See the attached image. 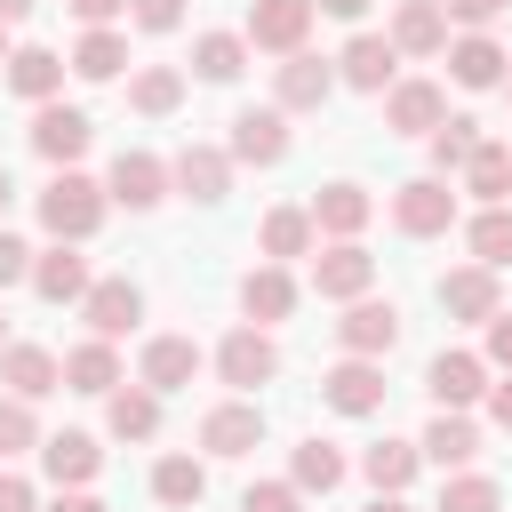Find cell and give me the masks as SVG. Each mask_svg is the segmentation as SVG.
Masks as SVG:
<instances>
[{
	"label": "cell",
	"mask_w": 512,
	"mask_h": 512,
	"mask_svg": "<svg viewBox=\"0 0 512 512\" xmlns=\"http://www.w3.org/2000/svg\"><path fill=\"white\" fill-rule=\"evenodd\" d=\"M32 208H40V232L48 240H96V224H104V208H112V192L96 184V176H80V168H56L40 192H32Z\"/></svg>",
	"instance_id": "6da1fadb"
},
{
	"label": "cell",
	"mask_w": 512,
	"mask_h": 512,
	"mask_svg": "<svg viewBox=\"0 0 512 512\" xmlns=\"http://www.w3.org/2000/svg\"><path fill=\"white\" fill-rule=\"evenodd\" d=\"M104 192H112V208H128V216H144V208H160V200L176 192V168H168L160 152H144V144H128V152H112V168H104Z\"/></svg>",
	"instance_id": "7a4b0ae2"
},
{
	"label": "cell",
	"mask_w": 512,
	"mask_h": 512,
	"mask_svg": "<svg viewBox=\"0 0 512 512\" xmlns=\"http://www.w3.org/2000/svg\"><path fill=\"white\" fill-rule=\"evenodd\" d=\"M288 112L280 104H240L232 112V136H224V152H232V168H280L288 160Z\"/></svg>",
	"instance_id": "3957f363"
},
{
	"label": "cell",
	"mask_w": 512,
	"mask_h": 512,
	"mask_svg": "<svg viewBox=\"0 0 512 512\" xmlns=\"http://www.w3.org/2000/svg\"><path fill=\"white\" fill-rule=\"evenodd\" d=\"M336 88H344V80H336V56L296 48V56H280V64H272V104H280L288 120H296V112H320Z\"/></svg>",
	"instance_id": "277c9868"
},
{
	"label": "cell",
	"mask_w": 512,
	"mask_h": 512,
	"mask_svg": "<svg viewBox=\"0 0 512 512\" xmlns=\"http://www.w3.org/2000/svg\"><path fill=\"white\" fill-rule=\"evenodd\" d=\"M392 224H400L408 240H440V232L456 224V184H448V176H432V168H424V176H408V184L392 192Z\"/></svg>",
	"instance_id": "5b68a950"
},
{
	"label": "cell",
	"mask_w": 512,
	"mask_h": 512,
	"mask_svg": "<svg viewBox=\"0 0 512 512\" xmlns=\"http://www.w3.org/2000/svg\"><path fill=\"white\" fill-rule=\"evenodd\" d=\"M312 296H320V304H360V296H376V256H368L360 240H328V248L312 256Z\"/></svg>",
	"instance_id": "8992f818"
},
{
	"label": "cell",
	"mask_w": 512,
	"mask_h": 512,
	"mask_svg": "<svg viewBox=\"0 0 512 512\" xmlns=\"http://www.w3.org/2000/svg\"><path fill=\"white\" fill-rule=\"evenodd\" d=\"M216 376H224V384H232L240 400H248L256 384H272V376H280V344H272V328L240 320V328H232V336L216 344Z\"/></svg>",
	"instance_id": "52a82bcc"
},
{
	"label": "cell",
	"mask_w": 512,
	"mask_h": 512,
	"mask_svg": "<svg viewBox=\"0 0 512 512\" xmlns=\"http://www.w3.org/2000/svg\"><path fill=\"white\" fill-rule=\"evenodd\" d=\"M488 384H496V368H488L480 352H464V344L432 352V368H424V392H432V408H464V416H472V400H488Z\"/></svg>",
	"instance_id": "ba28073f"
},
{
	"label": "cell",
	"mask_w": 512,
	"mask_h": 512,
	"mask_svg": "<svg viewBox=\"0 0 512 512\" xmlns=\"http://www.w3.org/2000/svg\"><path fill=\"white\" fill-rule=\"evenodd\" d=\"M88 144H96V120H88L80 104H64V96H56V104H40V112H32V152H40L48 168H80V152H88Z\"/></svg>",
	"instance_id": "9c48e42d"
},
{
	"label": "cell",
	"mask_w": 512,
	"mask_h": 512,
	"mask_svg": "<svg viewBox=\"0 0 512 512\" xmlns=\"http://www.w3.org/2000/svg\"><path fill=\"white\" fill-rule=\"evenodd\" d=\"M440 312L448 320H464V328H488L496 312H504V280L488 272V264H456V272H440Z\"/></svg>",
	"instance_id": "30bf717a"
},
{
	"label": "cell",
	"mask_w": 512,
	"mask_h": 512,
	"mask_svg": "<svg viewBox=\"0 0 512 512\" xmlns=\"http://www.w3.org/2000/svg\"><path fill=\"white\" fill-rule=\"evenodd\" d=\"M312 0H248V48H264V56H296L304 40H312Z\"/></svg>",
	"instance_id": "8fae6325"
},
{
	"label": "cell",
	"mask_w": 512,
	"mask_h": 512,
	"mask_svg": "<svg viewBox=\"0 0 512 512\" xmlns=\"http://www.w3.org/2000/svg\"><path fill=\"white\" fill-rule=\"evenodd\" d=\"M80 320H88V336H104V344H120L136 320H144V288L128 280V272H104L88 296H80Z\"/></svg>",
	"instance_id": "7c38bea8"
},
{
	"label": "cell",
	"mask_w": 512,
	"mask_h": 512,
	"mask_svg": "<svg viewBox=\"0 0 512 512\" xmlns=\"http://www.w3.org/2000/svg\"><path fill=\"white\" fill-rule=\"evenodd\" d=\"M336 344H344L352 360H384V352L400 344V304H392V296H360V304H344Z\"/></svg>",
	"instance_id": "4fadbf2b"
},
{
	"label": "cell",
	"mask_w": 512,
	"mask_h": 512,
	"mask_svg": "<svg viewBox=\"0 0 512 512\" xmlns=\"http://www.w3.org/2000/svg\"><path fill=\"white\" fill-rule=\"evenodd\" d=\"M336 80L360 88V96H384V88L400 80V48H392L384 32H352V40L336 48Z\"/></svg>",
	"instance_id": "5bb4252c"
},
{
	"label": "cell",
	"mask_w": 512,
	"mask_h": 512,
	"mask_svg": "<svg viewBox=\"0 0 512 512\" xmlns=\"http://www.w3.org/2000/svg\"><path fill=\"white\" fill-rule=\"evenodd\" d=\"M64 72H72V56H56V48H40V40H16V56H8V96H24L32 112L40 104H56L64 96Z\"/></svg>",
	"instance_id": "9a60e30c"
},
{
	"label": "cell",
	"mask_w": 512,
	"mask_h": 512,
	"mask_svg": "<svg viewBox=\"0 0 512 512\" xmlns=\"http://www.w3.org/2000/svg\"><path fill=\"white\" fill-rule=\"evenodd\" d=\"M384 392H392V384H384V360H352V352H344V360L320 376V400H328L336 416H376Z\"/></svg>",
	"instance_id": "2e32d148"
},
{
	"label": "cell",
	"mask_w": 512,
	"mask_h": 512,
	"mask_svg": "<svg viewBox=\"0 0 512 512\" xmlns=\"http://www.w3.org/2000/svg\"><path fill=\"white\" fill-rule=\"evenodd\" d=\"M200 448H208V456H256V448H264V408L240 400V392L216 400V408L200 416Z\"/></svg>",
	"instance_id": "e0dca14e"
},
{
	"label": "cell",
	"mask_w": 512,
	"mask_h": 512,
	"mask_svg": "<svg viewBox=\"0 0 512 512\" xmlns=\"http://www.w3.org/2000/svg\"><path fill=\"white\" fill-rule=\"evenodd\" d=\"M384 40H392L400 56H448L456 24H448V8H440V0H392V24H384Z\"/></svg>",
	"instance_id": "ac0fdd59"
},
{
	"label": "cell",
	"mask_w": 512,
	"mask_h": 512,
	"mask_svg": "<svg viewBox=\"0 0 512 512\" xmlns=\"http://www.w3.org/2000/svg\"><path fill=\"white\" fill-rule=\"evenodd\" d=\"M448 120V88L440 80H392L384 88V128L392 136H432Z\"/></svg>",
	"instance_id": "d6986e66"
},
{
	"label": "cell",
	"mask_w": 512,
	"mask_h": 512,
	"mask_svg": "<svg viewBox=\"0 0 512 512\" xmlns=\"http://www.w3.org/2000/svg\"><path fill=\"white\" fill-rule=\"evenodd\" d=\"M304 208H312V232H320V240H360V232H368V216H376V200H368V192H360L352 176L320 184V192H312Z\"/></svg>",
	"instance_id": "ffe728a7"
},
{
	"label": "cell",
	"mask_w": 512,
	"mask_h": 512,
	"mask_svg": "<svg viewBox=\"0 0 512 512\" xmlns=\"http://www.w3.org/2000/svg\"><path fill=\"white\" fill-rule=\"evenodd\" d=\"M96 288V272H88V256L72 248V240H48L40 256H32V296L40 304H80Z\"/></svg>",
	"instance_id": "44dd1931"
},
{
	"label": "cell",
	"mask_w": 512,
	"mask_h": 512,
	"mask_svg": "<svg viewBox=\"0 0 512 512\" xmlns=\"http://www.w3.org/2000/svg\"><path fill=\"white\" fill-rule=\"evenodd\" d=\"M200 368H208V352H200L192 336H152V344L136 352V384H152L160 400H168V392H184Z\"/></svg>",
	"instance_id": "7402d4cb"
},
{
	"label": "cell",
	"mask_w": 512,
	"mask_h": 512,
	"mask_svg": "<svg viewBox=\"0 0 512 512\" xmlns=\"http://www.w3.org/2000/svg\"><path fill=\"white\" fill-rule=\"evenodd\" d=\"M504 72H512V48L496 32H456L448 40V80L456 88H504Z\"/></svg>",
	"instance_id": "603a6c76"
},
{
	"label": "cell",
	"mask_w": 512,
	"mask_h": 512,
	"mask_svg": "<svg viewBox=\"0 0 512 512\" xmlns=\"http://www.w3.org/2000/svg\"><path fill=\"white\" fill-rule=\"evenodd\" d=\"M0 392H16V400H48V392H64V360L48 352V344H8L0 352Z\"/></svg>",
	"instance_id": "cb8c5ba5"
},
{
	"label": "cell",
	"mask_w": 512,
	"mask_h": 512,
	"mask_svg": "<svg viewBox=\"0 0 512 512\" xmlns=\"http://www.w3.org/2000/svg\"><path fill=\"white\" fill-rule=\"evenodd\" d=\"M168 168H176V192L200 200V208H216V200L232 192V152H224V144H184Z\"/></svg>",
	"instance_id": "d4e9b609"
},
{
	"label": "cell",
	"mask_w": 512,
	"mask_h": 512,
	"mask_svg": "<svg viewBox=\"0 0 512 512\" xmlns=\"http://www.w3.org/2000/svg\"><path fill=\"white\" fill-rule=\"evenodd\" d=\"M40 472H48V488H88V480L104 472L96 432H48V440H40Z\"/></svg>",
	"instance_id": "484cf974"
},
{
	"label": "cell",
	"mask_w": 512,
	"mask_h": 512,
	"mask_svg": "<svg viewBox=\"0 0 512 512\" xmlns=\"http://www.w3.org/2000/svg\"><path fill=\"white\" fill-rule=\"evenodd\" d=\"M296 272L288 264H248V280H240V312L256 320V328H272V320H288L296 312Z\"/></svg>",
	"instance_id": "4316f807"
},
{
	"label": "cell",
	"mask_w": 512,
	"mask_h": 512,
	"mask_svg": "<svg viewBox=\"0 0 512 512\" xmlns=\"http://www.w3.org/2000/svg\"><path fill=\"white\" fill-rule=\"evenodd\" d=\"M120 384H128V368H120V344L88 336V344H72V352H64V392H96V400H112Z\"/></svg>",
	"instance_id": "83f0119b"
},
{
	"label": "cell",
	"mask_w": 512,
	"mask_h": 512,
	"mask_svg": "<svg viewBox=\"0 0 512 512\" xmlns=\"http://www.w3.org/2000/svg\"><path fill=\"white\" fill-rule=\"evenodd\" d=\"M424 464H440V472H472V456H480V424L464 416V408H440L432 424H424Z\"/></svg>",
	"instance_id": "f1b7e54d"
},
{
	"label": "cell",
	"mask_w": 512,
	"mask_h": 512,
	"mask_svg": "<svg viewBox=\"0 0 512 512\" xmlns=\"http://www.w3.org/2000/svg\"><path fill=\"white\" fill-rule=\"evenodd\" d=\"M312 248H320L312 208H264V224H256V256H264V264H296V256H312Z\"/></svg>",
	"instance_id": "f546056e"
},
{
	"label": "cell",
	"mask_w": 512,
	"mask_h": 512,
	"mask_svg": "<svg viewBox=\"0 0 512 512\" xmlns=\"http://www.w3.org/2000/svg\"><path fill=\"white\" fill-rule=\"evenodd\" d=\"M424 144H432V176H448V184H456V176L472 168V152L488 144V128H480L472 112H448V120H440V128H432Z\"/></svg>",
	"instance_id": "4dcf8cb0"
},
{
	"label": "cell",
	"mask_w": 512,
	"mask_h": 512,
	"mask_svg": "<svg viewBox=\"0 0 512 512\" xmlns=\"http://www.w3.org/2000/svg\"><path fill=\"white\" fill-rule=\"evenodd\" d=\"M416 472H424V448H416V440H376V448L360 456V480H368L376 496H408Z\"/></svg>",
	"instance_id": "1f68e13d"
},
{
	"label": "cell",
	"mask_w": 512,
	"mask_h": 512,
	"mask_svg": "<svg viewBox=\"0 0 512 512\" xmlns=\"http://www.w3.org/2000/svg\"><path fill=\"white\" fill-rule=\"evenodd\" d=\"M456 192H472L480 208H512V144H496V136H488V144L472 152V168L456 176Z\"/></svg>",
	"instance_id": "d6a6232c"
},
{
	"label": "cell",
	"mask_w": 512,
	"mask_h": 512,
	"mask_svg": "<svg viewBox=\"0 0 512 512\" xmlns=\"http://www.w3.org/2000/svg\"><path fill=\"white\" fill-rule=\"evenodd\" d=\"M248 56H256L248 32H200V40H192V72H200L208 88H232V80L248 72Z\"/></svg>",
	"instance_id": "836d02e7"
},
{
	"label": "cell",
	"mask_w": 512,
	"mask_h": 512,
	"mask_svg": "<svg viewBox=\"0 0 512 512\" xmlns=\"http://www.w3.org/2000/svg\"><path fill=\"white\" fill-rule=\"evenodd\" d=\"M104 432H112V440H152V432H160V392H152V384H120V392L104 400Z\"/></svg>",
	"instance_id": "e575fe53"
},
{
	"label": "cell",
	"mask_w": 512,
	"mask_h": 512,
	"mask_svg": "<svg viewBox=\"0 0 512 512\" xmlns=\"http://www.w3.org/2000/svg\"><path fill=\"white\" fill-rule=\"evenodd\" d=\"M344 472H352V464H344V448H336V440H320V432H312V440H296V456H288V480H296L304 496L344 488Z\"/></svg>",
	"instance_id": "d590c367"
},
{
	"label": "cell",
	"mask_w": 512,
	"mask_h": 512,
	"mask_svg": "<svg viewBox=\"0 0 512 512\" xmlns=\"http://www.w3.org/2000/svg\"><path fill=\"white\" fill-rule=\"evenodd\" d=\"M152 496H160L168 512H192V504L208 496V464H200V456H184V448H168V456L152 464Z\"/></svg>",
	"instance_id": "8d00e7d4"
},
{
	"label": "cell",
	"mask_w": 512,
	"mask_h": 512,
	"mask_svg": "<svg viewBox=\"0 0 512 512\" xmlns=\"http://www.w3.org/2000/svg\"><path fill=\"white\" fill-rule=\"evenodd\" d=\"M176 104H184V72H176V64H136V72H128V112L168 120Z\"/></svg>",
	"instance_id": "74e56055"
},
{
	"label": "cell",
	"mask_w": 512,
	"mask_h": 512,
	"mask_svg": "<svg viewBox=\"0 0 512 512\" xmlns=\"http://www.w3.org/2000/svg\"><path fill=\"white\" fill-rule=\"evenodd\" d=\"M72 72H80V80H120V72H128V32H120V24L80 32V40H72Z\"/></svg>",
	"instance_id": "f35d334b"
},
{
	"label": "cell",
	"mask_w": 512,
	"mask_h": 512,
	"mask_svg": "<svg viewBox=\"0 0 512 512\" xmlns=\"http://www.w3.org/2000/svg\"><path fill=\"white\" fill-rule=\"evenodd\" d=\"M464 248H472V264L504 272V264H512V208H480V216L464 224Z\"/></svg>",
	"instance_id": "ab89813d"
},
{
	"label": "cell",
	"mask_w": 512,
	"mask_h": 512,
	"mask_svg": "<svg viewBox=\"0 0 512 512\" xmlns=\"http://www.w3.org/2000/svg\"><path fill=\"white\" fill-rule=\"evenodd\" d=\"M432 512H504V488H496L488 472H448Z\"/></svg>",
	"instance_id": "60d3db41"
},
{
	"label": "cell",
	"mask_w": 512,
	"mask_h": 512,
	"mask_svg": "<svg viewBox=\"0 0 512 512\" xmlns=\"http://www.w3.org/2000/svg\"><path fill=\"white\" fill-rule=\"evenodd\" d=\"M24 448H40V416H32V400L0 392V456H24Z\"/></svg>",
	"instance_id": "b9f144b4"
},
{
	"label": "cell",
	"mask_w": 512,
	"mask_h": 512,
	"mask_svg": "<svg viewBox=\"0 0 512 512\" xmlns=\"http://www.w3.org/2000/svg\"><path fill=\"white\" fill-rule=\"evenodd\" d=\"M240 512H304V488L296 480H248Z\"/></svg>",
	"instance_id": "7bdbcfd3"
},
{
	"label": "cell",
	"mask_w": 512,
	"mask_h": 512,
	"mask_svg": "<svg viewBox=\"0 0 512 512\" xmlns=\"http://www.w3.org/2000/svg\"><path fill=\"white\" fill-rule=\"evenodd\" d=\"M32 256H40V248L16 240V232L0 224V288H24V280H32Z\"/></svg>",
	"instance_id": "ee69618b"
},
{
	"label": "cell",
	"mask_w": 512,
	"mask_h": 512,
	"mask_svg": "<svg viewBox=\"0 0 512 512\" xmlns=\"http://www.w3.org/2000/svg\"><path fill=\"white\" fill-rule=\"evenodd\" d=\"M128 24L136 32H176L184 24V0H128Z\"/></svg>",
	"instance_id": "f6af8a7d"
},
{
	"label": "cell",
	"mask_w": 512,
	"mask_h": 512,
	"mask_svg": "<svg viewBox=\"0 0 512 512\" xmlns=\"http://www.w3.org/2000/svg\"><path fill=\"white\" fill-rule=\"evenodd\" d=\"M440 8H448V24H456V32H488L512 0H440Z\"/></svg>",
	"instance_id": "bcb514c9"
},
{
	"label": "cell",
	"mask_w": 512,
	"mask_h": 512,
	"mask_svg": "<svg viewBox=\"0 0 512 512\" xmlns=\"http://www.w3.org/2000/svg\"><path fill=\"white\" fill-rule=\"evenodd\" d=\"M480 336H488V344H480V360H488L496 376H512V312H496V320H488Z\"/></svg>",
	"instance_id": "7dc6e473"
},
{
	"label": "cell",
	"mask_w": 512,
	"mask_h": 512,
	"mask_svg": "<svg viewBox=\"0 0 512 512\" xmlns=\"http://www.w3.org/2000/svg\"><path fill=\"white\" fill-rule=\"evenodd\" d=\"M72 16H80V32H104V24H120L128 16V0H64Z\"/></svg>",
	"instance_id": "c3c4849f"
},
{
	"label": "cell",
	"mask_w": 512,
	"mask_h": 512,
	"mask_svg": "<svg viewBox=\"0 0 512 512\" xmlns=\"http://www.w3.org/2000/svg\"><path fill=\"white\" fill-rule=\"evenodd\" d=\"M0 512H40V488L24 472H0Z\"/></svg>",
	"instance_id": "681fc988"
},
{
	"label": "cell",
	"mask_w": 512,
	"mask_h": 512,
	"mask_svg": "<svg viewBox=\"0 0 512 512\" xmlns=\"http://www.w3.org/2000/svg\"><path fill=\"white\" fill-rule=\"evenodd\" d=\"M480 408H488V424H496V432H512V376H496Z\"/></svg>",
	"instance_id": "f907efd6"
},
{
	"label": "cell",
	"mask_w": 512,
	"mask_h": 512,
	"mask_svg": "<svg viewBox=\"0 0 512 512\" xmlns=\"http://www.w3.org/2000/svg\"><path fill=\"white\" fill-rule=\"evenodd\" d=\"M48 512H104V496H88V488H56Z\"/></svg>",
	"instance_id": "816d5d0a"
},
{
	"label": "cell",
	"mask_w": 512,
	"mask_h": 512,
	"mask_svg": "<svg viewBox=\"0 0 512 512\" xmlns=\"http://www.w3.org/2000/svg\"><path fill=\"white\" fill-rule=\"evenodd\" d=\"M312 8H320V16H344V24H360L376 0H312Z\"/></svg>",
	"instance_id": "f5cc1de1"
},
{
	"label": "cell",
	"mask_w": 512,
	"mask_h": 512,
	"mask_svg": "<svg viewBox=\"0 0 512 512\" xmlns=\"http://www.w3.org/2000/svg\"><path fill=\"white\" fill-rule=\"evenodd\" d=\"M24 16H32V0H0V24H8V32H16Z\"/></svg>",
	"instance_id": "db71d44e"
},
{
	"label": "cell",
	"mask_w": 512,
	"mask_h": 512,
	"mask_svg": "<svg viewBox=\"0 0 512 512\" xmlns=\"http://www.w3.org/2000/svg\"><path fill=\"white\" fill-rule=\"evenodd\" d=\"M368 512H408V496H368Z\"/></svg>",
	"instance_id": "11a10c76"
},
{
	"label": "cell",
	"mask_w": 512,
	"mask_h": 512,
	"mask_svg": "<svg viewBox=\"0 0 512 512\" xmlns=\"http://www.w3.org/2000/svg\"><path fill=\"white\" fill-rule=\"evenodd\" d=\"M8 200H16V184H8V168H0V224H8Z\"/></svg>",
	"instance_id": "9f6ffc18"
},
{
	"label": "cell",
	"mask_w": 512,
	"mask_h": 512,
	"mask_svg": "<svg viewBox=\"0 0 512 512\" xmlns=\"http://www.w3.org/2000/svg\"><path fill=\"white\" fill-rule=\"evenodd\" d=\"M8 56H16V40H8V24H0V72H8Z\"/></svg>",
	"instance_id": "6f0895ef"
},
{
	"label": "cell",
	"mask_w": 512,
	"mask_h": 512,
	"mask_svg": "<svg viewBox=\"0 0 512 512\" xmlns=\"http://www.w3.org/2000/svg\"><path fill=\"white\" fill-rule=\"evenodd\" d=\"M0 352H8V320H0Z\"/></svg>",
	"instance_id": "680465c9"
},
{
	"label": "cell",
	"mask_w": 512,
	"mask_h": 512,
	"mask_svg": "<svg viewBox=\"0 0 512 512\" xmlns=\"http://www.w3.org/2000/svg\"><path fill=\"white\" fill-rule=\"evenodd\" d=\"M504 104H512V72H504Z\"/></svg>",
	"instance_id": "91938a15"
}]
</instances>
